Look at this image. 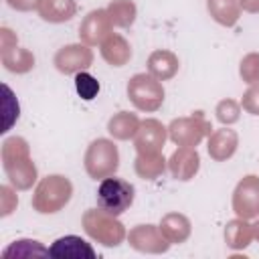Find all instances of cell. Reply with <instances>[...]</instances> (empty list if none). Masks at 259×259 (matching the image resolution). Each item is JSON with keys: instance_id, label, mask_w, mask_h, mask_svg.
Here are the masks:
<instances>
[{"instance_id": "6da1fadb", "label": "cell", "mask_w": 259, "mask_h": 259, "mask_svg": "<svg viewBox=\"0 0 259 259\" xmlns=\"http://www.w3.org/2000/svg\"><path fill=\"white\" fill-rule=\"evenodd\" d=\"M97 206L99 210L117 217L121 212H125L132 202H134V186L121 178H113L107 176L101 180V184L97 186Z\"/></svg>"}, {"instance_id": "484cf974", "label": "cell", "mask_w": 259, "mask_h": 259, "mask_svg": "<svg viewBox=\"0 0 259 259\" xmlns=\"http://www.w3.org/2000/svg\"><path fill=\"white\" fill-rule=\"evenodd\" d=\"M241 6L249 12H259V0H241Z\"/></svg>"}, {"instance_id": "9c48e42d", "label": "cell", "mask_w": 259, "mask_h": 259, "mask_svg": "<svg viewBox=\"0 0 259 259\" xmlns=\"http://www.w3.org/2000/svg\"><path fill=\"white\" fill-rule=\"evenodd\" d=\"M49 253L53 257H71V259L89 257V259H95V251L91 249V245L85 243L81 237H75V235H67V237L57 239L53 243V247L49 249Z\"/></svg>"}, {"instance_id": "5b68a950", "label": "cell", "mask_w": 259, "mask_h": 259, "mask_svg": "<svg viewBox=\"0 0 259 259\" xmlns=\"http://www.w3.org/2000/svg\"><path fill=\"white\" fill-rule=\"evenodd\" d=\"M235 210L239 217L249 219L259 212V178L247 176L235 190Z\"/></svg>"}, {"instance_id": "7c38bea8", "label": "cell", "mask_w": 259, "mask_h": 259, "mask_svg": "<svg viewBox=\"0 0 259 259\" xmlns=\"http://www.w3.org/2000/svg\"><path fill=\"white\" fill-rule=\"evenodd\" d=\"M107 28H109V22H107V14L103 10H95L87 16V20L83 22L81 26V36L85 42L89 45H95L97 40H101L105 34H107Z\"/></svg>"}, {"instance_id": "d4e9b609", "label": "cell", "mask_w": 259, "mask_h": 259, "mask_svg": "<svg viewBox=\"0 0 259 259\" xmlns=\"http://www.w3.org/2000/svg\"><path fill=\"white\" fill-rule=\"evenodd\" d=\"M8 4L14 8H20V10H28L30 6L36 4V0H8Z\"/></svg>"}, {"instance_id": "5bb4252c", "label": "cell", "mask_w": 259, "mask_h": 259, "mask_svg": "<svg viewBox=\"0 0 259 259\" xmlns=\"http://www.w3.org/2000/svg\"><path fill=\"white\" fill-rule=\"evenodd\" d=\"M38 10L45 20L63 22L75 14V2L73 0H40Z\"/></svg>"}, {"instance_id": "cb8c5ba5", "label": "cell", "mask_w": 259, "mask_h": 259, "mask_svg": "<svg viewBox=\"0 0 259 259\" xmlns=\"http://www.w3.org/2000/svg\"><path fill=\"white\" fill-rule=\"evenodd\" d=\"M243 107L249 109L251 113L259 115V87H253V89L247 91V95L243 99Z\"/></svg>"}, {"instance_id": "ffe728a7", "label": "cell", "mask_w": 259, "mask_h": 259, "mask_svg": "<svg viewBox=\"0 0 259 259\" xmlns=\"http://www.w3.org/2000/svg\"><path fill=\"white\" fill-rule=\"evenodd\" d=\"M225 237L231 247H245L251 239V229H249V225H245L241 221H233V223H229Z\"/></svg>"}, {"instance_id": "ba28073f", "label": "cell", "mask_w": 259, "mask_h": 259, "mask_svg": "<svg viewBox=\"0 0 259 259\" xmlns=\"http://www.w3.org/2000/svg\"><path fill=\"white\" fill-rule=\"evenodd\" d=\"M6 146L14 152V160H16V170L8 172L10 180H12L18 188H28V186H30V182L34 180L36 170H34V166L30 164V160H28V158H24L22 162H20V158H18V154H22V152L26 150L24 142H22V140H18V138H12V140H8V142H6Z\"/></svg>"}, {"instance_id": "30bf717a", "label": "cell", "mask_w": 259, "mask_h": 259, "mask_svg": "<svg viewBox=\"0 0 259 259\" xmlns=\"http://www.w3.org/2000/svg\"><path fill=\"white\" fill-rule=\"evenodd\" d=\"M164 127L154 121V119H148L142 123V130H138V140H136V146L140 150V154L144 152H158L162 146H164Z\"/></svg>"}, {"instance_id": "44dd1931", "label": "cell", "mask_w": 259, "mask_h": 259, "mask_svg": "<svg viewBox=\"0 0 259 259\" xmlns=\"http://www.w3.org/2000/svg\"><path fill=\"white\" fill-rule=\"evenodd\" d=\"M109 14H111V20L119 26H127L134 22V14H136V8L132 2L127 0H121V2H113L109 6Z\"/></svg>"}, {"instance_id": "d6986e66", "label": "cell", "mask_w": 259, "mask_h": 259, "mask_svg": "<svg viewBox=\"0 0 259 259\" xmlns=\"http://www.w3.org/2000/svg\"><path fill=\"white\" fill-rule=\"evenodd\" d=\"M30 257V255H51L45 247L38 245V241H16L14 245H10L2 257L8 259V257Z\"/></svg>"}, {"instance_id": "52a82bcc", "label": "cell", "mask_w": 259, "mask_h": 259, "mask_svg": "<svg viewBox=\"0 0 259 259\" xmlns=\"http://www.w3.org/2000/svg\"><path fill=\"white\" fill-rule=\"evenodd\" d=\"M55 65L63 73H77L81 69H87L91 65V51L85 47H65L57 53Z\"/></svg>"}, {"instance_id": "e0dca14e", "label": "cell", "mask_w": 259, "mask_h": 259, "mask_svg": "<svg viewBox=\"0 0 259 259\" xmlns=\"http://www.w3.org/2000/svg\"><path fill=\"white\" fill-rule=\"evenodd\" d=\"M109 132L119 140H127L138 132V117L132 115V113L121 111L119 115H115L109 121Z\"/></svg>"}, {"instance_id": "603a6c76", "label": "cell", "mask_w": 259, "mask_h": 259, "mask_svg": "<svg viewBox=\"0 0 259 259\" xmlns=\"http://www.w3.org/2000/svg\"><path fill=\"white\" fill-rule=\"evenodd\" d=\"M241 75L249 83H253V81L259 79V57L257 55H251V57L245 59V63L241 65Z\"/></svg>"}, {"instance_id": "7a4b0ae2", "label": "cell", "mask_w": 259, "mask_h": 259, "mask_svg": "<svg viewBox=\"0 0 259 259\" xmlns=\"http://www.w3.org/2000/svg\"><path fill=\"white\" fill-rule=\"evenodd\" d=\"M71 196V184L63 176H47L32 198V204L38 212H57Z\"/></svg>"}, {"instance_id": "8fae6325", "label": "cell", "mask_w": 259, "mask_h": 259, "mask_svg": "<svg viewBox=\"0 0 259 259\" xmlns=\"http://www.w3.org/2000/svg\"><path fill=\"white\" fill-rule=\"evenodd\" d=\"M208 125L202 123V125H196L194 121L190 119H178L170 125V136L176 144H182V146H194L200 138H202V132L206 130Z\"/></svg>"}, {"instance_id": "7402d4cb", "label": "cell", "mask_w": 259, "mask_h": 259, "mask_svg": "<svg viewBox=\"0 0 259 259\" xmlns=\"http://www.w3.org/2000/svg\"><path fill=\"white\" fill-rule=\"evenodd\" d=\"M75 89H77V93L81 95V99H85V101H91L95 95H97V91H99V83H97V79L95 77H91L89 73H77V77H75Z\"/></svg>"}, {"instance_id": "4fadbf2b", "label": "cell", "mask_w": 259, "mask_h": 259, "mask_svg": "<svg viewBox=\"0 0 259 259\" xmlns=\"http://www.w3.org/2000/svg\"><path fill=\"white\" fill-rule=\"evenodd\" d=\"M170 168H172V174L176 178L188 180L198 170V156H196V152H192L188 148H182V150L174 152V156L170 160Z\"/></svg>"}, {"instance_id": "277c9868", "label": "cell", "mask_w": 259, "mask_h": 259, "mask_svg": "<svg viewBox=\"0 0 259 259\" xmlns=\"http://www.w3.org/2000/svg\"><path fill=\"white\" fill-rule=\"evenodd\" d=\"M127 93L140 109H156L164 99L162 87L150 75H136L127 85Z\"/></svg>"}, {"instance_id": "9a60e30c", "label": "cell", "mask_w": 259, "mask_h": 259, "mask_svg": "<svg viewBox=\"0 0 259 259\" xmlns=\"http://www.w3.org/2000/svg\"><path fill=\"white\" fill-rule=\"evenodd\" d=\"M101 53H103V57H105V61H109L111 65H115V67H121L127 59H130V47L125 45V40L121 38V36H111L105 45H103V49H101Z\"/></svg>"}, {"instance_id": "4316f807", "label": "cell", "mask_w": 259, "mask_h": 259, "mask_svg": "<svg viewBox=\"0 0 259 259\" xmlns=\"http://www.w3.org/2000/svg\"><path fill=\"white\" fill-rule=\"evenodd\" d=\"M255 235H257V239H259V223L255 225Z\"/></svg>"}, {"instance_id": "2e32d148", "label": "cell", "mask_w": 259, "mask_h": 259, "mask_svg": "<svg viewBox=\"0 0 259 259\" xmlns=\"http://www.w3.org/2000/svg\"><path fill=\"white\" fill-rule=\"evenodd\" d=\"M208 10L221 24H235L239 18V6L235 0H208Z\"/></svg>"}, {"instance_id": "ac0fdd59", "label": "cell", "mask_w": 259, "mask_h": 259, "mask_svg": "<svg viewBox=\"0 0 259 259\" xmlns=\"http://www.w3.org/2000/svg\"><path fill=\"white\" fill-rule=\"evenodd\" d=\"M227 134H229V130H221L219 134L212 136V140H210V144H208V152H210V156L217 158V160H223V158H227V156H231V154L235 152L237 136H233L229 142H225Z\"/></svg>"}, {"instance_id": "8992f818", "label": "cell", "mask_w": 259, "mask_h": 259, "mask_svg": "<svg viewBox=\"0 0 259 259\" xmlns=\"http://www.w3.org/2000/svg\"><path fill=\"white\" fill-rule=\"evenodd\" d=\"M109 217L111 214H107L103 210L101 212H95V210L87 212L85 214V221H91V223H97L99 225V229L97 227H89L87 233L91 237H95V239H101L105 245H117L121 241V237H123V229H121L119 223L111 221Z\"/></svg>"}, {"instance_id": "3957f363", "label": "cell", "mask_w": 259, "mask_h": 259, "mask_svg": "<svg viewBox=\"0 0 259 259\" xmlns=\"http://www.w3.org/2000/svg\"><path fill=\"white\" fill-rule=\"evenodd\" d=\"M87 172L97 178H107L117 170V148L107 140H95L85 156Z\"/></svg>"}]
</instances>
